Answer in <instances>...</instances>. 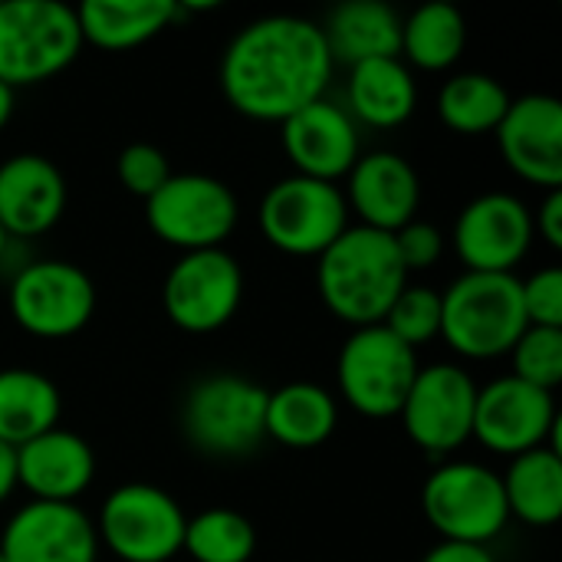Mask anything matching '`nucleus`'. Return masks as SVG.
I'll use <instances>...</instances> for the list:
<instances>
[{"label": "nucleus", "mask_w": 562, "mask_h": 562, "mask_svg": "<svg viewBox=\"0 0 562 562\" xmlns=\"http://www.w3.org/2000/svg\"><path fill=\"white\" fill-rule=\"evenodd\" d=\"M510 109V92L501 79L487 72H458L438 92V119L454 135H487L497 132Z\"/></svg>", "instance_id": "29"}, {"label": "nucleus", "mask_w": 562, "mask_h": 562, "mask_svg": "<svg viewBox=\"0 0 562 562\" xmlns=\"http://www.w3.org/2000/svg\"><path fill=\"white\" fill-rule=\"evenodd\" d=\"M422 562H497L487 547H471V543H448L441 540L438 547H431Z\"/></svg>", "instance_id": "37"}, {"label": "nucleus", "mask_w": 562, "mask_h": 562, "mask_svg": "<svg viewBox=\"0 0 562 562\" xmlns=\"http://www.w3.org/2000/svg\"><path fill=\"white\" fill-rule=\"evenodd\" d=\"M178 0H86L76 7L82 46L125 53L178 20Z\"/></svg>", "instance_id": "24"}, {"label": "nucleus", "mask_w": 562, "mask_h": 562, "mask_svg": "<svg viewBox=\"0 0 562 562\" xmlns=\"http://www.w3.org/2000/svg\"><path fill=\"white\" fill-rule=\"evenodd\" d=\"M560 425L553 392L533 389L514 375H501L477 389L471 438H477L494 454L517 458L533 448H553L562 454Z\"/></svg>", "instance_id": "13"}, {"label": "nucleus", "mask_w": 562, "mask_h": 562, "mask_svg": "<svg viewBox=\"0 0 562 562\" xmlns=\"http://www.w3.org/2000/svg\"><path fill=\"white\" fill-rule=\"evenodd\" d=\"M260 234L290 257H319L349 227V207L339 184L290 175L277 181L257 207Z\"/></svg>", "instance_id": "10"}, {"label": "nucleus", "mask_w": 562, "mask_h": 562, "mask_svg": "<svg viewBox=\"0 0 562 562\" xmlns=\"http://www.w3.org/2000/svg\"><path fill=\"white\" fill-rule=\"evenodd\" d=\"M392 240H395L398 260L408 273L412 270H431L445 254V234L435 224H425L418 217L412 224H405L402 231H395Z\"/></svg>", "instance_id": "35"}, {"label": "nucleus", "mask_w": 562, "mask_h": 562, "mask_svg": "<svg viewBox=\"0 0 562 562\" xmlns=\"http://www.w3.org/2000/svg\"><path fill=\"white\" fill-rule=\"evenodd\" d=\"M7 247H10V237H7V231L0 227V260H3V254H7Z\"/></svg>", "instance_id": "40"}, {"label": "nucleus", "mask_w": 562, "mask_h": 562, "mask_svg": "<svg viewBox=\"0 0 562 562\" xmlns=\"http://www.w3.org/2000/svg\"><path fill=\"white\" fill-rule=\"evenodd\" d=\"M16 491V464H13V448L0 445V504L10 501Z\"/></svg>", "instance_id": "38"}, {"label": "nucleus", "mask_w": 562, "mask_h": 562, "mask_svg": "<svg viewBox=\"0 0 562 562\" xmlns=\"http://www.w3.org/2000/svg\"><path fill=\"white\" fill-rule=\"evenodd\" d=\"M13 109H16V92H13L10 86H3V82H0V132L10 125Z\"/></svg>", "instance_id": "39"}, {"label": "nucleus", "mask_w": 562, "mask_h": 562, "mask_svg": "<svg viewBox=\"0 0 562 562\" xmlns=\"http://www.w3.org/2000/svg\"><path fill=\"white\" fill-rule=\"evenodd\" d=\"M95 524L99 547L122 562H171L184 543L181 504L155 484H122L102 507Z\"/></svg>", "instance_id": "9"}, {"label": "nucleus", "mask_w": 562, "mask_h": 562, "mask_svg": "<svg viewBox=\"0 0 562 562\" xmlns=\"http://www.w3.org/2000/svg\"><path fill=\"white\" fill-rule=\"evenodd\" d=\"M237 217L240 207L231 184L198 171L171 175L145 201L148 231L181 254L224 247V240L237 227Z\"/></svg>", "instance_id": "7"}, {"label": "nucleus", "mask_w": 562, "mask_h": 562, "mask_svg": "<svg viewBox=\"0 0 562 562\" xmlns=\"http://www.w3.org/2000/svg\"><path fill=\"white\" fill-rule=\"evenodd\" d=\"M422 510L448 543L487 547L510 524L501 474L477 461L438 464L422 487Z\"/></svg>", "instance_id": "6"}, {"label": "nucleus", "mask_w": 562, "mask_h": 562, "mask_svg": "<svg viewBox=\"0 0 562 562\" xmlns=\"http://www.w3.org/2000/svg\"><path fill=\"white\" fill-rule=\"evenodd\" d=\"M319 26L333 63H346L349 69L369 59H389L402 53V16L382 0L339 3Z\"/></svg>", "instance_id": "23"}, {"label": "nucleus", "mask_w": 562, "mask_h": 562, "mask_svg": "<svg viewBox=\"0 0 562 562\" xmlns=\"http://www.w3.org/2000/svg\"><path fill=\"white\" fill-rule=\"evenodd\" d=\"M95 524L79 504L30 501L3 527L0 553L7 562H99Z\"/></svg>", "instance_id": "16"}, {"label": "nucleus", "mask_w": 562, "mask_h": 562, "mask_svg": "<svg viewBox=\"0 0 562 562\" xmlns=\"http://www.w3.org/2000/svg\"><path fill=\"white\" fill-rule=\"evenodd\" d=\"M333 53L323 26L306 16L273 13L247 23L221 56V92L254 122H283L326 95Z\"/></svg>", "instance_id": "1"}, {"label": "nucleus", "mask_w": 562, "mask_h": 562, "mask_svg": "<svg viewBox=\"0 0 562 562\" xmlns=\"http://www.w3.org/2000/svg\"><path fill=\"white\" fill-rule=\"evenodd\" d=\"M69 188L56 161L20 151L0 165V227L13 240L43 237L66 214Z\"/></svg>", "instance_id": "20"}, {"label": "nucleus", "mask_w": 562, "mask_h": 562, "mask_svg": "<svg viewBox=\"0 0 562 562\" xmlns=\"http://www.w3.org/2000/svg\"><path fill=\"white\" fill-rule=\"evenodd\" d=\"M408 286L392 234L349 224L342 237L316 257V290L326 310L352 329L379 326Z\"/></svg>", "instance_id": "2"}, {"label": "nucleus", "mask_w": 562, "mask_h": 562, "mask_svg": "<svg viewBox=\"0 0 562 562\" xmlns=\"http://www.w3.org/2000/svg\"><path fill=\"white\" fill-rule=\"evenodd\" d=\"M181 553L194 562H250L257 553V530L240 510L211 507L188 517Z\"/></svg>", "instance_id": "30"}, {"label": "nucleus", "mask_w": 562, "mask_h": 562, "mask_svg": "<svg viewBox=\"0 0 562 562\" xmlns=\"http://www.w3.org/2000/svg\"><path fill=\"white\" fill-rule=\"evenodd\" d=\"M533 237V211L510 191H487L468 201L451 231L454 254L468 273H514Z\"/></svg>", "instance_id": "15"}, {"label": "nucleus", "mask_w": 562, "mask_h": 562, "mask_svg": "<svg viewBox=\"0 0 562 562\" xmlns=\"http://www.w3.org/2000/svg\"><path fill=\"white\" fill-rule=\"evenodd\" d=\"M510 520L527 527H553L562 517V454L553 448H533L510 458L501 474Z\"/></svg>", "instance_id": "27"}, {"label": "nucleus", "mask_w": 562, "mask_h": 562, "mask_svg": "<svg viewBox=\"0 0 562 562\" xmlns=\"http://www.w3.org/2000/svg\"><path fill=\"white\" fill-rule=\"evenodd\" d=\"M267 389L231 372L194 382L181 405V431L188 445L207 458L254 454L263 438Z\"/></svg>", "instance_id": "5"}, {"label": "nucleus", "mask_w": 562, "mask_h": 562, "mask_svg": "<svg viewBox=\"0 0 562 562\" xmlns=\"http://www.w3.org/2000/svg\"><path fill=\"white\" fill-rule=\"evenodd\" d=\"M0 562H7V560H3V553H0Z\"/></svg>", "instance_id": "41"}, {"label": "nucleus", "mask_w": 562, "mask_h": 562, "mask_svg": "<svg viewBox=\"0 0 562 562\" xmlns=\"http://www.w3.org/2000/svg\"><path fill=\"white\" fill-rule=\"evenodd\" d=\"M10 316L36 339H69L95 313L92 277L69 260H30L10 280Z\"/></svg>", "instance_id": "11"}, {"label": "nucleus", "mask_w": 562, "mask_h": 562, "mask_svg": "<svg viewBox=\"0 0 562 562\" xmlns=\"http://www.w3.org/2000/svg\"><path fill=\"white\" fill-rule=\"evenodd\" d=\"M280 142L293 165V175L336 184L359 161V125L346 105L333 99H316L306 109L280 122Z\"/></svg>", "instance_id": "18"}, {"label": "nucleus", "mask_w": 562, "mask_h": 562, "mask_svg": "<svg viewBox=\"0 0 562 562\" xmlns=\"http://www.w3.org/2000/svg\"><path fill=\"white\" fill-rule=\"evenodd\" d=\"M63 392L36 369H0V445L20 448L59 425Z\"/></svg>", "instance_id": "26"}, {"label": "nucleus", "mask_w": 562, "mask_h": 562, "mask_svg": "<svg viewBox=\"0 0 562 562\" xmlns=\"http://www.w3.org/2000/svg\"><path fill=\"white\" fill-rule=\"evenodd\" d=\"M346 99H349L346 112L352 115L356 125L398 128L418 109V86L412 69L402 63V56L369 59L349 69Z\"/></svg>", "instance_id": "22"}, {"label": "nucleus", "mask_w": 562, "mask_h": 562, "mask_svg": "<svg viewBox=\"0 0 562 562\" xmlns=\"http://www.w3.org/2000/svg\"><path fill=\"white\" fill-rule=\"evenodd\" d=\"M382 326L418 352V346L441 336V293L431 286H405L389 306Z\"/></svg>", "instance_id": "31"}, {"label": "nucleus", "mask_w": 562, "mask_h": 562, "mask_svg": "<svg viewBox=\"0 0 562 562\" xmlns=\"http://www.w3.org/2000/svg\"><path fill=\"white\" fill-rule=\"evenodd\" d=\"M82 49L76 7L59 0L0 3V82L13 92L46 82L72 66Z\"/></svg>", "instance_id": "4"}, {"label": "nucleus", "mask_w": 562, "mask_h": 562, "mask_svg": "<svg viewBox=\"0 0 562 562\" xmlns=\"http://www.w3.org/2000/svg\"><path fill=\"white\" fill-rule=\"evenodd\" d=\"M497 148L504 165L537 188H562V102L547 92L510 99L497 125Z\"/></svg>", "instance_id": "17"}, {"label": "nucleus", "mask_w": 562, "mask_h": 562, "mask_svg": "<svg viewBox=\"0 0 562 562\" xmlns=\"http://www.w3.org/2000/svg\"><path fill=\"white\" fill-rule=\"evenodd\" d=\"M115 171H119V181L125 184V191L142 198V201H148L175 175L168 155L158 145H148V142H135V145L122 148V155L115 161Z\"/></svg>", "instance_id": "33"}, {"label": "nucleus", "mask_w": 562, "mask_h": 562, "mask_svg": "<svg viewBox=\"0 0 562 562\" xmlns=\"http://www.w3.org/2000/svg\"><path fill=\"white\" fill-rule=\"evenodd\" d=\"M16 487L43 504H76L95 481L92 445L66 428H49L46 435L20 445L13 451Z\"/></svg>", "instance_id": "21"}, {"label": "nucleus", "mask_w": 562, "mask_h": 562, "mask_svg": "<svg viewBox=\"0 0 562 562\" xmlns=\"http://www.w3.org/2000/svg\"><path fill=\"white\" fill-rule=\"evenodd\" d=\"M468 43V23L464 13L451 3H422L418 10L402 20V63L425 72H445L451 69Z\"/></svg>", "instance_id": "28"}, {"label": "nucleus", "mask_w": 562, "mask_h": 562, "mask_svg": "<svg viewBox=\"0 0 562 562\" xmlns=\"http://www.w3.org/2000/svg\"><path fill=\"white\" fill-rule=\"evenodd\" d=\"M477 382L468 369L454 362H435L418 369L408 398L398 412L405 435L425 454H451L458 451L474 428L477 408Z\"/></svg>", "instance_id": "14"}, {"label": "nucleus", "mask_w": 562, "mask_h": 562, "mask_svg": "<svg viewBox=\"0 0 562 562\" xmlns=\"http://www.w3.org/2000/svg\"><path fill=\"white\" fill-rule=\"evenodd\" d=\"M418 369V352L379 323L349 333L336 359V385L352 412L366 418H395Z\"/></svg>", "instance_id": "8"}, {"label": "nucleus", "mask_w": 562, "mask_h": 562, "mask_svg": "<svg viewBox=\"0 0 562 562\" xmlns=\"http://www.w3.org/2000/svg\"><path fill=\"white\" fill-rule=\"evenodd\" d=\"M244 303V270L234 254L194 250L181 254L161 283L165 316L191 336L224 329Z\"/></svg>", "instance_id": "12"}, {"label": "nucleus", "mask_w": 562, "mask_h": 562, "mask_svg": "<svg viewBox=\"0 0 562 562\" xmlns=\"http://www.w3.org/2000/svg\"><path fill=\"white\" fill-rule=\"evenodd\" d=\"M510 362L514 379L543 392H557L562 385V329L527 326L510 349Z\"/></svg>", "instance_id": "32"}, {"label": "nucleus", "mask_w": 562, "mask_h": 562, "mask_svg": "<svg viewBox=\"0 0 562 562\" xmlns=\"http://www.w3.org/2000/svg\"><path fill=\"white\" fill-rule=\"evenodd\" d=\"M520 280L514 273H461L441 293V336L471 362L510 356L527 329Z\"/></svg>", "instance_id": "3"}, {"label": "nucleus", "mask_w": 562, "mask_h": 562, "mask_svg": "<svg viewBox=\"0 0 562 562\" xmlns=\"http://www.w3.org/2000/svg\"><path fill=\"white\" fill-rule=\"evenodd\" d=\"M533 234H540L553 250H562V188L547 191L533 214Z\"/></svg>", "instance_id": "36"}, {"label": "nucleus", "mask_w": 562, "mask_h": 562, "mask_svg": "<svg viewBox=\"0 0 562 562\" xmlns=\"http://www.w3.org/2000/svg\"><path fill=\"white\" fill-rule=\"evenodd\" d=\"M524 313L530 326L562 329V270L543 267L530 280H520Z\"/></svg>", "instance_id": "34"}, {"label": "nucleus", "mask_w": 562, "mask_h": 562, "mask_svg": "<svg viewBox=\"0 0 562 562\" xmlns=\"http://www.w3.org/2000/svg\"><path fill=\"white\" fill-rule=\"evenodd\" d=\"M346 207L359 217V227L395 234L415 221L422 204V181L412 161L398 151L379 148L359 155L346 175Z\"/></svg>", "instance_id": "19"}, {"label": "nucleus", "mask_w": 562, "mask_h": 562, "mask_svg": "<svg viewBox=\"0 0 562 562\" xmlns=\"http://www.w3.org/2000/svg\"><path fill=\"white\" fill-rule=\"evenodd\" d=\"M339 425V405L333 392L316 382H290L277 392H267V438L283 448L310 451L333 438Z\"/></svg>", "instance_id": "25"}]
</instances>
